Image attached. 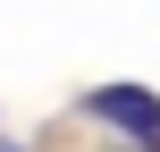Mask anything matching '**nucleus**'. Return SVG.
Returning a JSON list of instances; mask_svg holds the SVG:
<instances>
[{"label":"nucleus","mask_w":160,"mask_h":152,"mask_svg":"<svg viewBox=\"0 0 160 152\" xmlns=\"http://www.w3.org/2000/svg\"><path fill=\"white\" fill-rule=\"evenodd\" d=\"M93 118H110L127 144H143V152H160V93H143V85H101L93 102H84Z\"/></svg>","instance_id":"f257e3e1"}]
</instances>
